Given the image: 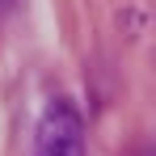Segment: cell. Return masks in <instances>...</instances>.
<instances>
[{
	"instance_id": "cell-1",
	"label": "cell",
	"mask_w": 156,
	"mask_h": 156,
	"mask_svg": "<svg viewBox=\"0 0 156 156\" xmlns=\"http://www.w3.org/2000/svg\"><path fill=\"white\" fill-rule=\"evenodd\" d=\"M34 156H84V122L68 101H55L42 114Z\"/></svg>"
},
{
	"instance_id": "cell-2",
	"label": "cell",
	"mask_w": 156,
	"mask_h": 156,
	"mask_svg": "<svg viewBox=\"0 0 156 156\" xmlns=\"http://www.w3.org/2000/svg\"><path fill=\"white\" fill-rule=\"evenodd\" d=\"M9 4H13V0H0V9H9Z\"/></svg>"
}]
</instances>
